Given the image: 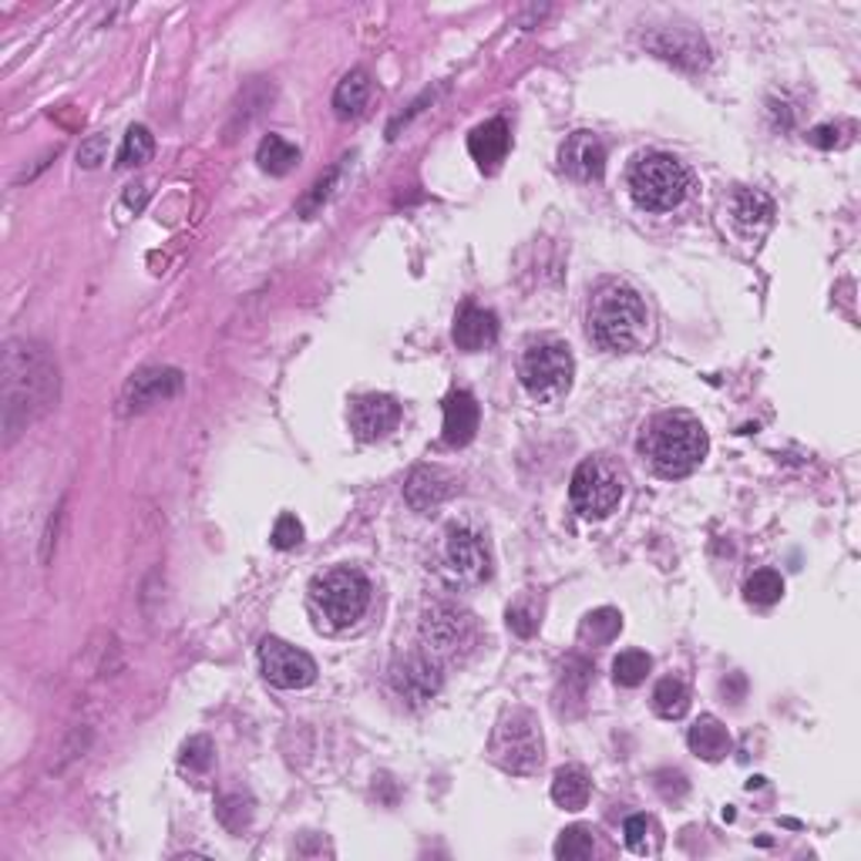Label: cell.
Masks as SVG:
<instances>
[{
	"label": "cell",
	"mask_w": 861,
	"mask_h": 861,
	"mask_svg": "<svg viewBox=\"0 0 861 861\" xmlns=\"http://www.w3.org/2000/svg\"><path fill=\"white\" fill-rule=\"evenodd\" d=\"M707 431L694 414L667 411L657 414L639 435V455L650 461L660 479H686L707 458Z\"/></svg>",
	"instance_id": "6da1fadb"
},
{
	"label": "cell",
	"mask_w": 861,
	"mask_h": 861,
	"mask_svg": "<svg viewBox=\"0 0 861 861\" xmlns=\"http://www.w3.org/2000/svg\"><path fill=\"white\" fill-rule=\"evenodd\" d=\"M589 337L613 354L639 351L650 337V310L642 296L626 283L599 286L589 304Z\"/></svg>",
	"instance_id": "7a4b0ae2"
},
{
	"label": "cell",
	"mask_w": 861,
	"mask_h": 861,
	"mask_svg": "<svg viewBox=\"0 0 861 861\" xmlns=\"http://www.w3.org/2000/svg\"><path fill=\"white\" fill-rule=\"evenodd\" d=\"M4 394H8V431L17 424V411L24 421L48 411L58 398V370L48 354L34 343H11L4 364Z\"/></svg>",
	"instance_id": "3957f363"
},
{
	"label": "cell",
	"mask_w": 861,
	"mask_h": 861,
	"mask_svg": "<svg viewBox=\"0 0 861 861\" xmlns=\"http://www.w3.org/2000/svg\"><path fill=\"white\" fill-rule=\"evenodd\" d=\"M691 192V172L667 152H646L629 168V196L646 212H670Z\"/></svg>",
	"instance_id": "277c9868"
},
{
	"label": "cell",
	"mask_w": 861,
	"mask_h": 861,
	"mask_svg": "<svg viewBox=\"0 0 861 861\" xmlns=\"http://www.w3.org/2000/svg\"><path fill=\"white\" fill-rule=\"evenodd\" d=\"M573 374H576V361H573L569 343L555 340V337L532 340L519 361V380L529 391V398L539 404L566 398L573 387Z\"/></svg>",
	"instance_id": "5b68a950"
},
{
	"label": "cell",
	"mask_w": 861,
	"mask_h": 861,
	"mask_svg": "<svg viewBox=\"0 0 861 861\" xmlns=\"http://www.w3.org/2000/svg\"><path fill=\"white\" fill-rule=\"evenodd\" d=\"M310 602L330 629H347L370 610V582L364 573L340 566L310 582Z\"/></svg>",
	"instance_id": "8992f818"
},
{
	"label": "cell",
	"mask_w": 861,
	"mask_h": 861,
	"mask_svg": "<svg viewBox=\"0 0 861 861\" xmlns=\"http://www.w3.org/2000/svg\"><path fill=\"white\" fill-rule=\"evenodd\" d=\"M492 760L508 774H535L542 767V730L532 710H505L492 734Z\"/></svg>",
	"instance_id": "52a82bcc"
},
{
	"label": "cell",
	"mask_w": 861,
	"mask_h": 861,
	"mask_svg": "<svg viewBox=\"0 0 861 861\" xmlns=\"http://www.w3.org/2000/svg\"><path fill=\"white\" fill-rule=\"evenodd\" d=\"M438 569L448 586L468 589L479 586L492 576V552L488 542L479 529H471L464 522H455L445 529L441 549H438Z\"/></svg>",
	"instance_id": "ba28073f"
},
{
	"label": "cell",
	"mask_w": 861,
	"mask_h": 861,
	"mask_svg": "<svg viewBox=\"0 0 861 861\" xmlns=\"http://www.w3.org/2000/svg\"><path fill=\"white\" fill-rule=\"evenodd\" d=\"M626 492V475L623 468L610 458H586L569 485L573 508L586 519H606L616 511Z\"/></svg>",
	"instance_id": "9c48e42d"
},
{
	"label": "cell",
	"mask_w": 861,
	"mask_h": 861,
	"mask_svg": "<svg viewBox=\"0 0 861 861\" xmlns=\"http://www.w3.org/2000/svg\"><path fill=\"white\" fill-rule=\"evenodd\" d=\"M421 639H424V650L435 653L441 663L458 657L461 650H468L471 639H475V623L471 616L451 602H435L424 620H421Z\"/></svg>",
	"instance_id": "30bf717a"
},
{
	"label": "cell",
	"mask_w": 861,
	"mask_h": 861,
	"mask_svg": "<svg viewBox=\"0 0 861 861\" xmlns=\"http://www.w3.org/2000/svg\"><path fill=\"white\" fill-rule=\"evenodd\" d=\"M260 670L280 691H299V686H310L317 680L314 657L276 636H267L260 642Z\"/></svg>",
	"instance_id": "8fae6325"
},
{
	"label": "cell",
	"mask_w": 861,
	"mask_h": 861,
	"mask_svg": "<svg viewBox=\"0 0 861 861\" xmlns=\"http://www.w3.org/2000/svg\"><path fill=\"white\" fill-rule=\"evenodd\" d=\"M391 683L394 691L411 700V704H427L441 691V660L427 650H414L408 657H401L391 670Z\"/></svg>",
	"instance_id": "7c38bea8"
},
{
	"label": "cell",
	"mask_w": 861,
	"mask_h": 861,
	"mask_svg": "<svg viewBox=\"0 0 861 861\" xmlns=\"http://www.w3.org/2000/svg\"><path fill=\"white\" fill-rule=\"evenodd\" d=\"M182 391V374L176 367H149L139 370L125 387V411H145L152 404H162Z\"/></svg>",
	"instance_id": "4fadbf2b"
},
{
	"label": "cell",
	"mask_w": 861,
	"mask_h": 861,
	"mask_svg": "<svg viewBox=\"0 0 861 861\" xmlns=\"http://www.w3.org/2000/svg\"><path fill=\"white\" fill-rule=\"evenodd\" d=\"M401 424V404L387 394H367L357 398L351 408V427L361 441H377L387 438Z\"/></svg>",
	"instance_id": "5bb4252c"
},
{
	"label": "cell",
	"mask_w": 861,
	"mask_h": 861,
	"mask_svg": "<svg viewBox=\"0 0 861 861\" xmlns=\"http://www.w3.org/2000/svg\"><path fill=\"white\" fill-rule=\"evenodd\" d=\"M558 162L579 182H599L602 172H606V145H602L592 132H576L566 139Z\"/></svg>",
	"instance_id": "9a60e30c"
},
{
	"label": "cell",
	"mask_w": 861,
	"mask_h": 861,
	"mask_svg": "<svg viewBox=\"0 0 861 861\" xmlns=\"http://www.w3.org/2000/svg\"><path fill=\"white\" fill-rule=\"evenodd\" d=\"M660 58L673 61V64H683V68H704L707 64V45L704 37H697L694 31L686 27H663L657 31L650 40H646Z\"/></svg>",
	"instance_id": "2e32d148"
},
{
	"label": "cell",
	"mask_w": 861,
	"mask_h": 861,
	"mask_svg": "<svg viewBox=\"0 0 861 861\" xmlns=\"http://www.w3.org/2000/svg\"><path fill=\"white\" fill-rule=\"evenodd\" d=\"M479 421H482L479 401L468 391H451L445 398V441L451 448H464L471 438H475Z\"/></svg>",
	"instance_id": "e0dca14e"
},
{
	"label": "cell",
	"mask_w": 861,
	"mask_h": 861,
	"mask_svg": "<svg viewBox=\"0 0 861 861\" xmlns=\"http://www.w3.org/2000/svg\"><path fill=\"white\" fill-rule=\"evenodd\" d=\"M498 340V317L479 307H464L455 320V343L468 354H479Z\"/></svg>",
	"instance_id": "ac0fdd59"
},
{
	"label": "cell",
	"mask_w": 861,
	"mask_h": 861,
	"mask_svg": "<svg viewBox=\"0 0 861 861\" xmlns=\"http://www.w3.org/2000/svg\"><path fill=\"white\" fill-rule=\"evenodd\" d=\"M508 145H511V135H508V125L502 118L479 125L475 132L468 135V152L482 168H495L508 155Z\"/></svg>",
	"instance_id": "d6986e66"
},
{
	"label": "cell",
	"mask_w": 861,
	"mask_h": 861,
	"mask_svg": "<svg viewBox=\"0 0 861 861\" xmlns=\"http://www.w3.org/2000/svg\"><path fill=\"white\" fill-rule=\"evenodd\" d=\"M451 492H455L451 479L438 468H417L414 475L408 479V485H404V495H408L411 508H417V511H427V508L441 505Z\"/></svg>",
	"instance_id": "ffe728a7"
},
{
	"label": "cell",
	"mask_w": 861,
	"mask_h": 861,
	"mask_svg": "<svg viewBox=\"0 0 861 861\" xmlns=\"http://www.w3.org/2000/svg\"><path fill=\"white\" fill-rule=\"evenodd\" d=\"M589 794H592V785H589V774L582 767H563L555 770L552 778V801L566 811H582L589 804Z\"/></svg>",
	"instance_id": "44dd1931"
},
{
	"label": "cell",
	"mask_w": 861,
	"mask_h": 861,
	"mask_svg": "<svg viewBox=\"0 0 861 861\" xmlns=\"http://www.w3.org/2000/svg\"><path fill=\"white\" fill-rule=\"evenodd\" d=\"M686 741H691V751L700 754L704 760H720L730 751V734H727V727L717 717H700L691 727V738H686Z\"/></svg>",
	"instance_id": "7402d4cb"
},
{
	"label": "cell",
	"mask_w": 861,
	"mask_h": 861,
	"mask_svg": "<svg viewBox=\"0 0 861 861\" xmlns=\"http://www.w3.org/2000/svg\"><path fill=\"white\" fill-rule=\"evenodd\" d=\"M370 98V74L367 71H351V74H343V81L337 84V92H333V108L340 118H354L364 111Z\"/></svg>",
	"instance_id": "603a6c76"
},
{
	"label": "cell",
	"mask_w": 861,
	"mask_h": 861,
	"mask_svg": "<svg viewBox=\"0 0 861 861\" xmlns=\"http://www.w3.org/2000/svg\"><path fill=\"white\" fill-rule=\"evenodd\" d=\"M770 215H774V202L760 189H744L734 196V220L741 229L757 233L770 223Z\"/></svg>",
	"instance_id": "cb8c5ba5"
},
{
	"label": "cell",
	"mask_w": 861,
	"mask_h": 861,
	"mask_svg": "<svg viewBox=\"0 0 861 861\" xmlns=\"http://www.w3.org/2000/svg\"><path fill=\"white\" fill-rule=\"evenodd\" d=\"M256 162H260V168L270 172V176H286V172L299 162V149L280 135H267L260 149H256Z\"/></svg>",
	"instance_id": "d4e9b609"
},
{
	"label": "cell",
	"mask_w": 861,
	"mask_h": 861,
	"mask_svg": "<svg viewBox=\"0 0 861 861\" xmlns=\"http://www.w3.org/2000/svg\"><path fill=\"white\" fill-rule=\"evenodd\" d=\"M653 710L663 720H680L686 710H691V691H686V686L673 676L660 680L657 691H653Z\"/></svg>",
	"instance_id": "484cf974"
},
{
	"label": "cell",
	"mask_w": 861,
	"mask_h": 861,
	"mask_svg": "<svg viewBox=\"0 0 861 861\" xmlns=\"http://www.w3.org/2000/svg\"><path fill=\"white\" fill-rule=\"evenodd\" d=\"M623 835H626V848L636 851V854H653L660 848V828H657V822L650 814L626 817Z\"/></svg>",
	"instance_id": "4316f807"
},
{
	"label": "cell",
	"mask_w": 861,
	"mask_h": 861,
	"mask_svg": "<svg viewBox=\"0 0 861 861\" xmlns=\"http://www.w3.org/2000/svg\"><path fill=\"white\" fill-rule=\"evenodd\" d=\"M152 152H155L152 132H149L145 125H132V128H128L125 142H121L118 165H121V168H139V165H145V162L152 158Z\"/></svg>",
	"instance_id": "83f0119b"
},
{
	"label": "cell",
	"mask_w": 861,
	"mask_h": 861,
	"mask_svg": "<svg viewBox=\"0 0 861 861\" xmlns=\"http://www.w3.org/2000/svg\"><path fill=\"white\" fill-rule=\"evenodd\" d=\"M650 670H653V660L646 657L642 650H626L613 663V676H616L620 686H639L646 676H650Z\"/></svg>",
	"instance_id": "f1b7e54d"
},
{
	"label": "cell",
	"mask_w": 861,
	"mask_h": 861,
	"mask_svg": "<svg viewBox=\"0 0 861 861\" xmlns=\"http://www.w3.org/2000/svg\"><path fill=\"white\" fill-rule=\"evenodd\" d=\"M785 595V579L774 569H760L747 579V599L757 602V606H770Z\"/></svg>",
	"instance_id": "f546056e"
},
{
	"label": "cell",
	"mask_w": 861,
	"mask_h": 861,
	"mask_svg": "<svg viewBox=\"0 0 861 861\" xmlns=\"http://www.w3.org/2000/svg\"><path fill=\"white\" fill-rule=\"evenodd\" d=\"M620 629H623V616L610 606L595 610L582 620V639H592V642H610Z\"/></svg>",
	"instance_id": "4dcf8cb0"
},
{
	"label": "cell",
	"mask_w": 861,
	"mask_h": 861,
	"mask_svg": "<svg viewBox=\"0 0 861 861\" xmlns=\"http://www.w3.org/2000/svg\"><path fill=\"white\" fill-rule=\"evenodd\" d=\"M595 851V841L586 828H566L555 841V858H566V861H582Z\"/></svg>",
	"instance_id": "1f68e13d"
},
{
	"label": "cell",
	"mask_w": 861,
	"mask_h": 861,
	"mask_svg": "<svg viewBox=\"0 0 861 861\" xmlns=\"http://www.w3.org/2000/svg\"><path fill=\"white\" fill-rule=\"evenodd\" d=\"M508 629L519 633V636H532V633L539 629V606H535L529 595H522V599L508 610Z\"/></svg>",
	"instance_id": "d6a6232c"
},
{
	"label": "cell",
	"mask_w": 861,
	"mask_h": 861,
	"mask_svg": "<svg viewBox=\"0 0 861 861\" xmlns=\"http://www.w3.org/2000/svg\"><path fill=\"white\" fill-rule=\"evenodd\" d=\"M212 744L209 738H192L186 747H182V767H189L192 774H205L212 767Z\"/></svg>",
	"instance_id": "836d02e7"
},
{
	"label": "cell",
	"mask_w": 861,
	"mask_h": 861,
	"mask_svg": "<svg viewBox=\"0 0 861 861\" xmlns=\"http://www.w3.org/2000/svg\"><path fill=\"white\" fill-rule=\"evenodd\" d=\"M304 542V526L296 522V515H280L276 526H273V545L280 552H290Z\"/></svg>",
	"instance_id": "e575fe53"
},
{
	"label": "cell",
	"mask_w": 861,
	"mask_h": 861,
	"mask_svg": "<svg viewBox=\"0 0 861 861\" xmlns=\"http://www.w3.org/2000/svg\"><path fill=\"white\" fill-rule=\"evenodd\" d=\"M340 176H343V165L330 168V172H327V176H323V179H317V186L310 189V196L304 199V205H299V209H304V212H314L317 205H323V202H327V199L333 196V186L340 182Z\"/></svg>",
	"instance_id": "d590c367"
},
{
	"label": "cell",
	"mask_w": 861,
	"mask_h": 861,
	"mask_svg": "<svg viewBox=\"0 0 861 861\" xmlns=\"http://www.w3.org/2000/svg\"><path fill=\"white\" fill-rule=\"evenodd\" d=\"M105 152H108V139H105V135H92L89 142H81L78 162H81L84 168H98V165L105 162Z\"/></svg>",
	"instance_id": "8d00e7d4"
},
{
	"label": "cell",
	"mask_w": 861,
	"mask_h": 861,
	"mask_svg": "<svg viewBox=\"0 0 861 861\" xmlns=\"http://www.w3.org/2000/svg\"><path fill=\"white\" fill-rule=\"evenodd\" d=\"M233 814H239V822H243V828L249 825V801H243V794H229V798H223L220 801V817H223V825L229 828L233 825Z\"/></svg>",
	"instance_id": "74e56055"
},
{
	"label": "cell",
	"mask_w": 861,
	"mask_h": 861,
	"mask_svg": "<svg viewBox=\"0 0 861 861\" xmlns=\"http://www.w3.org/2000/svg\"><path fill=\"white\" fill-rule=\"evenodd\" d=\"M807 139H811V145H817V149H831V145L838 142V132H835L831 125H822V128H814Z\"/></svg>",
	"instance_id": "f35d334b"
},
{
	"label": "cell",
	"mask_w": 861,
	"mask_h": 861,
	"mask_svg": "<svg viewBox=\"0 0 861 861\" xmlns=\"http://www.w3.org/2000/svg\"><path fill=\"white\" fill-rule=\"evenodd\" d=\"M145 196H149V192H145V186H132V189H128V196H125V202L132 205V209H142Z\"/></svg>",
	"instance_id": "ab89813d"
}]
</instances>
